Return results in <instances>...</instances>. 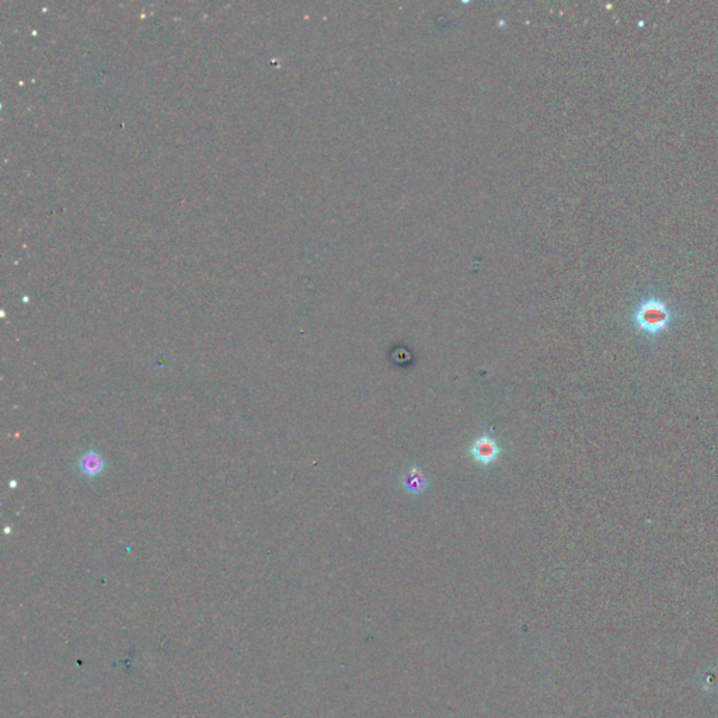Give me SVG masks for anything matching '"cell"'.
Wrapping results in <instances>:
<instances>
[{"mask_svg":"<svg viewBox=\"0 0 718 718\" xmlns=\"http://www.w3.org/2000/svg\"><path fill=\"white\" fill-rule=\"evenodd\" d=\"M634 323L647 334H658L671 323V310L659 299H647L637 308Z\"/></svg>","mask_w":718,"mask_h":718,"instance_id":"1","label":"cell"},{"mask_svg":"<svg viewBox=\"0 0 718 718\" xmlns=\"http://www.w3.org/2000/svg\"><path fill=\"white\" fill-rule=\"evenodd\" d=\"M470 452L476 461H478L481 464H491L498 459L501 449H500L495 439L484 435V437L478 438L477 441H474Z\"/></svg>","mask_w":718,"mask_h":718,"instance_id":"2","label":"cell"},{"mask_svg":"<svg viewBox=\"0 0 718 718\" xmlns=\"http://www.w3.org/2000/svg\"><path fill=\"white\" fill-rule=\"evenodd\" d=\"M428 486V480L427 477L424 476L422 470L418 469V467H413L410 469L404 477H403V487L410 493V494H421Z\"/></svg>","mask_w":718,"mask_h":718,"instance_id":"3","label":"cell"},{"mask_svg":"<svg viewBox=\"0 0 718 718\" xmlns=\"http://www.w3.org/2000/svg\"><path fill=\"white\" fill-rule=\"evenodd\" d=\"M79 467H80L82 473L86 474V476H89V477L97 476L103 470V459L99 456L97 454L89 452V454L83 455V457L80 459Z\"/></svg>","mask_w":718,"mask_h":718,"instance_id":"4","label":"cell"}]
</instances>
